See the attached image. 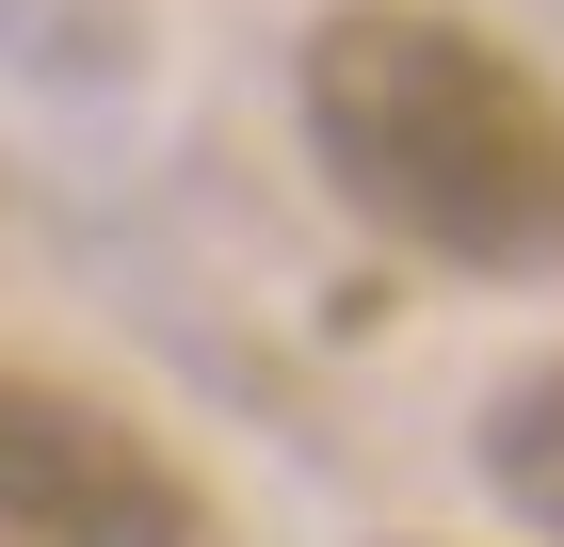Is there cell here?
I'll use <instances>...</instances> for the list:
<instances>
[{"mask_svg": "<svg viewBox=\"0 0 564 547\" xmlns=\"http://www.w3.org/2000/svg\"><path fill=\"white\" fill-rule=\"evenodd\" d=\"M323 194L435 274H564V97L452 0H323L291 48Z\"/></svg>", "mask_w": 564, "mask_h": 547, "instance_id": "cell-1", "label": "cell"}, {"mask_svg": "<svg viewBox=\"0 0 564 547\" xmlns=\"http://www.w3.org/2000/svg\"><path fill=\"white\" fill-rule=\"evenodd\" d=\"M0 547H210V500L130 403L0 371Z\"/></svg>", "mask_w": 564, "mask_h": 547, "instance_id": "cell-2", "label": "cell"}, {"mask_svg": "<svg viewBox=\"0 0 564 547\" xmlns=\"http://www.w3.org/2000/svg\"><path fill=\"white\" fill-rule=\"evenodd\" d=\"M484 483H500V515H517V532L564 547V354H532V371L484 403Z\"/></svg>", "mask_w": 564, "mask_h": 547, "instance_id": "cell-3", "label": "cell"}]
</instances>
